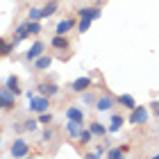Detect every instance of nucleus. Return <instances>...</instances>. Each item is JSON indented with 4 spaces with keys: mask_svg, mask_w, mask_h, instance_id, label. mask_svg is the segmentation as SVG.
I'll use <instances>...</instances> for the list:
<instances>
[{
    "mask_svg": "<svg viewBox=\"0 0 159 159\" xmlns=\"http://www.w3.org/2000/svg\"><path fill=\"white\" fill-rule=\"evenodd\" d=\"M150 111H152L155 118L159 120V100H152V102H150Z\"/></svg>",
    "mask_w": 159,
    "mask_h": 159,
    "instance_id": "obj_31",
    "label": "nucleus"
},
{
    "mask_svg": "<svg viewBox=\"0 0 159 159\" xmlns=\"http://www.w3.org/2000/svg\"><path fill=\"white\" fill-rule=\"evenodd\" d=\"M91 84H93V80H91L89 75H82V77H77V80H73V82H70V91H73V93L89 91Z\"/></svg>",
    "mask_w": 159,
    "mask_h": 159,
    "instance_id": "obj_8",
    "label": "nucleus"
},
{
    "mask_svg": "<svg viewBox=\"0 0 159 159\" xmlns=\"http://www.w3.org/2000/svg\"><path fill=\"white\" fill-rule=\"evenodd\" d=\"M129 150V146L127 143H123V146H118V148H107V159H120V157H125V152Z\"/></svg>",
    "mask_w": 159,
    "mask_h": 159,
    "instance_id": "obj_18",
    "label": "nucleus"
},
{
    "mask_svg": "<svg viewBox=\"0 0 159 159\" xmlns=\"http://www.w3.org/2000/svg\"><path fill=\"white\" fill-rule=\"evenodd\" d=\"M57 9H59V2H57V0H48V2L41 7V16L43 18H50V16H55Z\"/></svg>",
    "mask_w": 159,
    "mask_h": 159,
    "instance_id": "obj_19",
    "label": "nucleus"
},
{
    "mask_svg": "<svg viewBox=\"0 0 159 159\" xmlns=\"http://www.w3.org/2000/svg\"><path fill=\"white\" fill-rule=\"evenodd\" d=\"M14 50H16V46H14V41L0 39V57H7V55H11Z\"/></svg>",
    "mask_w": 159,
    "mask_h": 159,
    "instance_id": "obj_22",
    "label": "nucleus"
},
{
    "mask_svg": "<svg viewBox=\"0 0 159 159\" xmlns=\"http://www.w3.org/2000/svg\"><path fill=\"white\" fill-rule=\"evenodd\" d=\"M82 127H84V125H82V123H75V120H68V123H66V134L70 136V139H77V134H80V132H82Z\"/></svg>",
    "mask_w": 159,
    "mask_h": 159,
    "instance_id": "obj_21",
    "label": "nucleus"
},
{
    "mask_svg": "<svg viewBox=\"0 0 159 159\" xmlns=\"http://www.w3.org/2000/svg\"><path fill=\"white\" fill-rule=\"evenodd\" d=\"M89 129H91V134H93V139H105L107 134V125H102L100 120H91L89 123Z\"/></svg>",
    "mask_w": 159,
    "mask_h": 159,
    "instance_id": "obj_14",
    "label": "nucleus"
},
{
    "mask_svg": "<svg viewBox=\"0 0 159 159\" xmlns=\"http://www.w3.org/2000/svg\"><path fill=\"white\" fill-rule=\"evenodd\" d=\"M59 91H61L59 84H52V82H48V80L37 84V93H39V96H46V98H55Z\"/></svg>",
    "mask_w": 159,
    "mask_h": 159,
    "instance_id": "obj_6",
    "label": "nucleus"
},
{
    "mask_svg": "<svg viewBox=\"0 0 159 159\" xmlns=\"http://www.w3.org/2000/svg\"><path fill=\"white\" fill-rule=\"evenodd\" d=\"M100 157H102V155H98L96 150H93V152H86V155H84V159H100Z\"/></svg>",
    "mask_w": 159,
    "mask_h": 159,
    "instance_id": "obj_32",
    "label": "nucleus"
},
{
    "mask_svg": "<svg viewBox=\"0 0 159 159\" xmlns=\"http://www.w3.org/2000/svg\"><path fill=\"white\" fill-rule=\"evenodd\" d=\"M148 116H150V109L146 105H136L134 109H129V118H125L127 123L132 125H146L148 123Z\"/></svg>",
    "mask_w": 159,
    "mask_h": 159,
    "instance_id": "obj_1",
    "label": "nucleus"
},
{
    "mask_svg": "<svg viewBox=\"0 0 159 159\" xmlns=\"http://www.w3.org/2000/svg\"><path fill=\"white\" fill-rule=\"evenodd\" d=\"M120 159H127V157H120Z\"/></svg>",
    "mask_w": 159,
    "mask_h": 159,
    "instance_id": "obj_34",
    "label": "nucleus"
},
{
    "mask_svg": "<svg viewBox=\"0 0 159 159\" xmlns=\"http://www.w3.org/2000/svg\"><path fill=\"white\" fill-rule=\"evenodd\" d=\"M14 107H16V96H14L11 91L7 89H0V111H11Z\"/></svg>",
    "mask_w": 159,
    "mask_h": 159,
    "instance_id": "obj_5",
    "label": "nucleus"
},
{
    "mask_svg": "<svg viewBox=\"0 0 159 159\" xmlns=\"http://www.w3.org/2000/svg\"><path fill=\"white\" fill-rule=\"evenodd\" d=\"M157 134H159V129H157Z\"/></svg>",
    "mask_w": 159,
    "mask_h": 159,
    "instance_id": "obj_37",
    "label": "nucleus"
},
{
    "mask_svg": "<svg viewBox=\"0 0 159 159\" xmlns=\"http://www.w3.org/2000/svg\"><path fill=\"white\" fill-rule=\"evenodd\" d=\"M93 141V134L89 127H82V132L77 134V143H82V146H89V143Z\"/></svg>",
    "mask_w": 159,
    "mask_h": 159,
    "instance_id": "obj_23",
    "label": "nucleus"
},
{
    "mask_svg": "<svg viewBox=\"0 0 159 159\" xmlns=\"http://www.w3.org/2000/svg\"><path fill=\"white\" fill-rule=\"evenodd\" d=\"M39 125H50V123H52L55 120V116H52V114H50V111H43V114H39Z\"/></svg>",
    "mask_w": 159,
    "mask_h": 159,
    "instance_id": "obj_27",
    "label": "nucleus"
},
{
    "mask_svg": "<svg viewBox=\"0 0 159 159\" xmlns=\"http://www.w3.org/2000/svg\"><path fill=\"white\" fill-rule=\"evenodd\" d=\"M93 2H98V0H93Z\"/></svg>",
    "mask_w": 159,
    "mask_h": 159,
    "instance_id": "obj_35",
    "label": "nucleus"
},
{
    "mask_svg": "<svg viewBox=\"0 0 159 159\" xmlns=\"http://www.w3.org/2000/svg\"><path fill=\"white\" fill-rule=\"evenodd\" d=\"M91 23H93V20H86V18H80V23L75 25V30L80 32V34H84L86 30H89V27H91Z\"/></svg>",
    "mask_w": 159,
    "mask_h": 159,
    "instance_id": "obj_28",
    "label": "nucleus"
},
{
    "mask_svg": "<svg viewBox=\"0 0 159 159\" xmlns=\"http://www.w3.org/2000/svg\"><path fill=\"white\" fill-rule=\"evenodd\" d=\"M5 89L7 91H11L14 93V96H20V93H23V89H20V80H18V75H9V77H7L5 80Z\"/></svg>",
    "mask_w": 159,
    "mask_h": 159,
    "instance_id": "obj_13",
    "label": "nucleus"
},
{
    "mask_svg": "<svg viewBox=\"0 0 159 159\" xmlns=\"http://www.w3.org/2000/svg\"><path fill=\"white\" fill-rule=\"evenodd\" d=\"M80 96H82V102H84V107H89V105H93V102H96V96H93L91 91H82Z\"/></svg>",
    "mask_w": 159,
    "mask_h": 159,
    "instance_id": "obj_29",
    "label": "nucleus"
},
{
    "mask_svg": "<svg viewBox=\"0 0 159 159\" xmlns=\"http://www.w3.org/2000/svg\"><path fill=\"white\" fill-rule=\"evenodd\" d=\"M27 20H43L41 7H30V11H27Z\"/></svg>",
    "mask_w": 159,
    "mask_h": 159,
    "instance_id": "obj_26",
    "label": "nucleus"
},
{
    "mask_svg": "<svg viewBox=\"0 0 159 159\" xmlns=\"http://www.w3.org/2000/svg\"><path fill=\"white\" fill-rule=\"evenodd\" d=\"M114 105H116V98L109 96V93H102L100 98H96V102H93V107H96V111L100 114H107L114 109Z\"/></svg>",
    "mask_w": 159,
    "mask_h": 159,
    "instance_id": "obj_4",
    "label": "nucleus"
},
{
    "mask_svg": "<svg viewBox=\"0 0 159 159\" xmlns=\"http://www.w3.org/2000/svg\"><path fill=\"white\" fill-rule=\"evenodd\" d=\"M27 30H30V37H39L41 34V20H27Z\"/></svg>",
    "mask_w": 159,
    "mask_h": 159,
    "instance_id": "obj_24",
    "label": "nucleus"
},
{
    "mask_svg": "<svg viewBox=\"0 0 159 159\" xmlns=\"http://www.w3.org/2000/svg\"><path fill=\"white\" fill-rule=\"evenodd\" d=\"M64 116H66V120H75V123H82L84 125V109H80V107H75V105H70V107H66L64 109Z\"/></svg>",
    "mask_w": 159,
    "mask_h": 159,
    "instance_id": "obj_10",
    "label": "nucleus"
},
{
    "mask_svg": "<svg viewBox=\"0 0 159 159\" xmlns=\"http://www.w3.org/2000/svg\"><path fill=\"white\" fill-rule=\"evenodd\" d=\"M75 25H77V20H75L73 16L61 18L59 23H57V27H55V34H59V37H68V32L75 30Z\"/></svg>",
    "mask_w": 159,
    "mask_h": 159,
    "instance_id": "obj_7",
    "label": "nucleus"
},
{
    "mask_svg": "<svg viewBox=\"0 0 159 159\" xmlns=\"http://www.w3.org/2000/svg\"><path fill=\"white\" fill-rule=\"evenodd\" d=\"M27 37H30V30H27V20H25V23L16 25V32H14V46H18V43L25 41Z\"/></svg>",
    "mask_w": 159,
    "mask_h": 159,
    "instance_id": "obj_16",
    "label": "nucleus"
},
{
    "mask_svg": "<svg viewBox=\"0 0 159 159\" xmlns=\"http://www.w3.org/2000/svg\"><path fill=\"white\" fill-rule=\"evenodd\" d=\"M52 139H55V132H52V127H48V125H46V129L41 132V141H43V143H48V141H52Z\"/></svg>",
    "mask_w": 159,
    "mask_h": 159,
    "instance_id": "obj_30",
    "label": "nucleus"
},
{
    "mask_svg": "<svg viewBox=\"0 0 159 159\" xmlns=\"http://www.w3.org/2000/svg\"><path fill=\"white\" fill-rule=\"evenodd\" d=\"M43 52H46V43H43V41H34L32 46L27 48V52H25V59L32 64V61L37 59V57H41Z\"/></svg>",
    "mask_w": 159,
    "mask_h": 159,
    "instance_id": "obj_9",
    "label": "nucleus"
},
{
    "mask_svg": "<svg viewBox=\"0 0 159 159\" xmlns=\"http://www.w3.org/2000/svg\"><path fill=\"white\" fill-rule=\"evenodd\" d=\"M27 109H30V114H43V111H50V98L46 96H34L30 100V105H27Z\"/></svg>",
    "mask_w": 159,
    "mask_h": 159,
    "instance_id": "obj_3",
    "label": "nucleus"
},
{
    "mask_svg": "<svg viewBox=\"0 0 159 159\" xmlns=\"http://www.w3.org/2000/svg\"><path fill=\"white\" fill-rule=\"evenodd\" d=\"M32 64H34V68H37V70H46V68H50V64H52V57L43 52V55L37 57V59H34Z\"/></svg>",
    "mask_w": 159,
    "mask_h": 159,
    "instance_id": "obj_20",
    "label": "nucleus"
},
{
    "mask_svg": "<svg viewBox=\"0 0 159 159\" xmlns=\"http://www.w3.org/2000/svg\"><path fill=\"white\" fill-rule=\"evenodd\" d=\"M77 16L86 18V20H96V18L102 16V9L100 7H82V9H77Z\"/></svg>",
    "mask_w": 159,
    "mask_h": 159,
    "instance_id": "obj_11",
    "label": "nucleus"
},
{
    "mask_svg": "<svg viewBox=\"0 0 159 159\" xmlns=\"http://www.w3.org/2000/svg\"><path fill=\"white\" fill-rule=\"evenodd\" d=\"M0 143H2V141H0Z\"/></svg>",
    "mask_w": 159,
    "mask_h": 159,
    "instance_id": "obj_38",
    "label": "nucleus"
},
{
    "mask_svg": "<svg viewBox=\"0 0 159 159\" xmlns=\"http://www.w3.org/2000/svg\"><path fill=\"white\" fill-rule=\"evenodd\" d=\"M123 125H125V116H123V114H111L109 125H107V132H109V134H116V132H120Z\"/></svg>",
    "mask_w": 159,
    "mask_h": 159,
    "instance_id": "obj_12",
    "label": "nucleus"
},
{
    "mask_svg": "<svg viewBox=\"0 0 159 159\" xmlns=\"http://www.w3.org/2000/svg\"><path fill=\"white\" fill-rule=\"evenodd\" d=\"M152 159H159V152H157V155H155V157H152Z\"/></svg>",
    "mask_w": 159,
    "mask_h": 159,
    "instance_id": "obj_33",
    "label": "nucleus"
},
{
    "mask_svg": "<svg viewBox=\"0 0 159 159\" xmlns=\"http://www.w3.org/2000/svg\"><path fill=\"white\" fill-rule=\"evenodd\" d=\"M116 105L125 107V109H134L136 100H134V96H129V93H120V96H116Z\"/></svg>",
    "mask_w": 159,
    "mask_h": 159,
    "instance_id": "obj_17",
    "label": "nucleus"
},
{
    "mask_svg": "<svg viewBox=\"0 0 159 159\" xmlns=\"http://www.w3.org/2000/svg\"><path fill=\"white\" fill-rule=\"evenodd\" d=\"M9 157H18V159H25L30 157V143H27L25 139H14L11 146H9Z\"/></svg>",
    "mask_w": 159,
    "mask_h": 159,
    "instance_id": "obj_2",
    "label": "nucleus"
},
{
    "mask_svg": "<svg viewBox=\"0 0 159 159\" xmlns=\"http://www.w3.org/2000/svg\"><path fill=\"white\" fill-rule=\"evenodd\" d=\"M14 159H18V157H14Z\"/></svg>",
    "mask_w": 159,
    "mask_h": 159,
    "instance_id": "obj_36",
    "label": "nucleus"
},
{
    "mask_svg": "<svg viewBox=\"0 0 159 159\" xmlns=\"http://www.w3.org/2000/svg\"><path fill=\"white\" fill-rule=\"evenodd\" d=\"M20 125H23V129H25V132H30V134H32L34 129L39 127V120H37V118H27L25 123H20Z\"/></svg>",
    "mask_w": 159,
    "mask_h": 159,
    "instance_id": "obj_25",
    "label": "nucleus"
},
{
    "mask_svg": "<svg viewBox=\"0 0 159 159\" xmlns=\"http://www.w3.org/2000/svg\"><path fill=\"white\" fill-rule=\"evenodd\" d=\"M50 48H55V50H68V48H70V39L55 34V37L50 39Z\"/></svg>",
    "mask_w": 159,
    "mask_h": 159,
    "instance_id": "obj_15",
    "label": "nucleus"
}]
</instances>
